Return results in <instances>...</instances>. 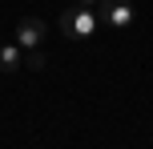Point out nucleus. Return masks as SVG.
<instances>
[{
  "label": "nucleus",
  "instance_id": "nucleus-1",
  "mask_svg": "<svg viewBox=\"0 0 153 149\" xmlns=\"http://www.w3.org/2000/svg\"><path fill=\"white\" fill-rule=\"evenodd\" d=\"M61 32L69 40H89L93 32H97V8L89 4H73L69 12L61 16Z\"/></svg>",
  "mask_w": 153,
  "mask_h": 149
},
{
  "label": "nucleus",
  "instance_id": "nucleus-2",
  "mask_svg": "<svg viewBox=\"0 0 153 149\" xmlns=\"http://www.w3.org/2000/svg\"><path fill=\"white\" fill-rule=\"evenodd\" d=\"M97 20H105L109 28H129L133 24V4L129 0H97Z\"/></svg>",
  "mask_w": 153,
  "mask_h": 149
},
{
  "label": "nucleus",
  "instance_id": "nucleus-3",
  "mask_svg": "<svg viewBox=\"0 0 153 149\" xmlns=\"http://www.w3.org/2000/svg\"><path fill=\"white\" fill-rule=\"evenodd\" d=\"M45 20H36V16H20L16 20V44L20 48H40L45 44Z\"/></svg>",
  "mask_w": 153,
  "mask_h": 149
},
{
  "label": "nucleus",
  "instance_id": "nucleus-4",
  "mask_svg": "<svg viewBox=\"0 0 153 149\" xmlns=\"http://www.w3.org/2000/svg\"><path fill=\"white\" fill-rule=\"evenodd\" d=\"M20 69H24L20 44H0V73H4V77H16Z\"/></svg>",
  "mask_w": 153,
  "mask_h": 149
},
{
  "label": "nucleus",
  "instance_id": "nucleus-5",
  "mask_svg": "<svg viewBox=\"0 0 153 149\" xmlns=\"http://www.w3.org/2000/svg\"><path fill=\"white\" fill-rule=\"evenodd\" d=\"M45 64H48V61H45V53H40V48H28V69H36V73H40Z\"/></svg>",
  "mask_w": 153,
  "mask_h": 149
},
{
  "label": "nucleus",
  "instance_id": "nucleus-6",
  "mask_svg": "<svg viewBox=\"0 0 153 149\" xmlns=\"http://www.w3.org/2000/svg\"><path fill=\"white\" fill-rule=\"evenodd\" d=\"M76 4H89V8H97V0H76Z\"/></svg>",
  "mask_w": 153,
  "mask_h": 149
}]
</instances>
